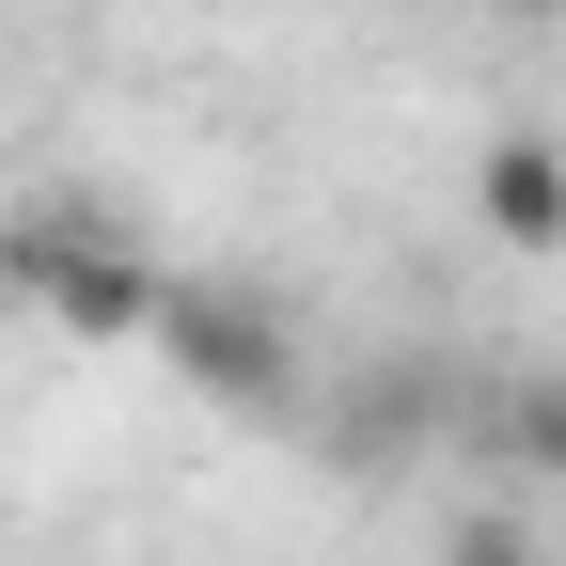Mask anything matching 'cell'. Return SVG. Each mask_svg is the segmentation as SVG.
Here are the masks:
<instances>
[{"label":"cell","instance_id":"6da1fadb","mask_svg":"<svg viewBox=\"0 0 566 566\" xmlns=\"http://www.w3.org/2000/svg\"><path fill=\"white\" fill-rule=\"evenodd\" d=\"M158 363L221 409H300V331L252 283H158Z\"/></svg>","mask_w":566,"mask_h":566},{"label":"cell","instance_id":"7a4b0ae2","mask_svg":"<svg viewBox=\"0 0 566 566\" xmlns=\"http://www.w3.org/2000/svg\"><path fill=\"white\" fill-rule=\"evenodd\" d=\"M0 268H17V300H48L63 331H158V268L126 237H95V221H17Z\"/></svg>","mask_w":566,"mask_h":566},{"label":"cell","instance_id":"3957f363","mask_svg":"<svg viewBox=\"0 0 566 566\" xmlns=\"http://www.w3.org/2000/svg\"><path fill=\"white\" fill-rule=\"evenodd\" d=\"M472 205H488V237H504V252H566V142H488V158H472Z\"/></svg>","mask_w":566,"mask_h":566},{"label":"cell","instance_id":"277c9868","mask_svg":"<svg viewBox=\"0 0 566 566\" xmlns=\"http://www.w3.org/2000/svg\"><path fill=\"white\" fill-rule=\"evenodd\" d=\"M504 441H520V472L566 488V378H520V394H504Z\"/></svg>","mask_w":566,"mask_h":566},{"label":"cell","instance_id":"5b68a950","mask_svg":"<svg viewBox=\"0 0 566 566\" xmlns=\"http://www.w3.org/2000/svg\"><path fill=\"white\" fill-rule=\"evenodd\" d=\"M441 566H551V551H535V520H457Z\"/></svg>","mask_w":566,"mask_h":566}]
</instances>
